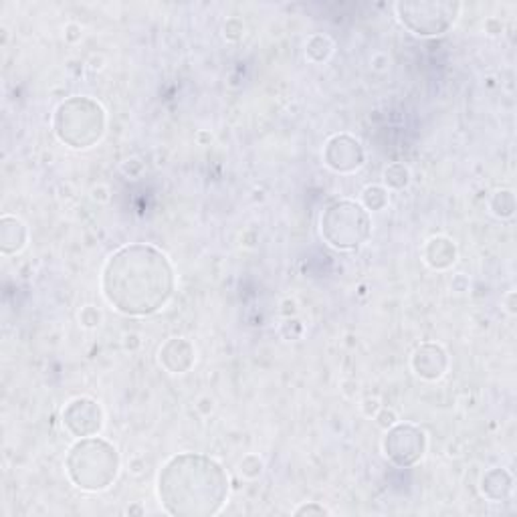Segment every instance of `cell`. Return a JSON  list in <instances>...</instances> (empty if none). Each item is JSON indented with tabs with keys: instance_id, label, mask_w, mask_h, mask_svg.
Masks as SVG:
<instances>
[{
	"instance_id": "obj_14",
	"label": "cell",
	"mask_w": 517,
	"mask_h": 517,
	"mask_svg": "<svg viewBox=\"0 0 517 517\" xmlns=\"http://www.w3.org/2000/svg\"><path fill=\"white\" fill-rule=\"evenodd\" d=\"M512 489H513V479L505 469H491L483 475L481 491L485 497L493 501V504L505 501L509 496H512Z\"/></svg>"
},
{
	"instance_id": "obj_4",
	"label": "cell",
	"mask_w": 517,
	"mask_h": 517,
	"mask_svg": "<svg viewBox=\"0 0 517 517\" xmlns=\"http://www.w3.org/2000/svg\"><path fill=\"white\" fill-rule=\"evenodd\" d=\"M53 129L69 148L85 150L96 146L105 134V112L96 99L71 97L53 115Z\"/></svg>"
},
{
	"instance_id": "obj_3",
	"label": "cell",
	"mask_w": 517,
	"mask_h": 517,
	"mask_svg": "<svg viewBox=\"0 0 517 517\" xmlns=\"http://www.w3.org/2000/svg\"><path fill=\"white\" fill-rule=\"evenodd\" d=\"M120 453L99 437L79 438L67 453L65 471L81 491H105L120 473Z\"/></svg>"
},
{
	"instance_id": "obj_6",
	"label": "cell",
	"mask_w": 517,
	"mask_h": 517,
	"mask_svg": "<svg viewBox=\"0 0 517 517\" xmlns=\"http://www.w3.org/2000/svg\"><path fill=\"white\" fill-rule=\"evenodd\" d=\"M461 11L459 3L453 0H414L398 3V21L419 37H437L449 30Z\"/></svg>"
},
{
	"instance_id": "obj_8",
	"label": "cell",
	"mask_w": 517,
	"mask_h": 517,
	"mask_svg": "<svg viewBox=\"0 0 517 517\" xmlns=\"http://www.w3.org/2000/svg\"><path fill=\"white\" fill-rule=\"evenodd\" d=\"M63 427L69 435H73L75 438H85V437H97L104 429V411L99 406L97 400L79 396L73 398L63 408Z\"/></svg>"
},
{
	"instance_id": "obj_11",
	"label": "cell",
	"mask_w": 517,
	"mask_h": 517,
	"mask_svg": "<svg viewBox=\"0 0 517 517\" xmlns=\"http://www.w3.org/2000/svg\"><path fill=\"white\" fill-rule=\"evenodd\" d=\"M195 360H196L195 346H192L188 339H184V338L166 339L158 352L160 366L170 374L188 372V370L195 366Z\"/></svg>"
},
{
	"instance_id": "obj_12",
	"label": "cell",
	"mask_w": 517,
	"mask_h": 517,
	"mask_svg": "<svg viewBox=\"0 0 517 517\" xmlns=\"http://www.w3.org/2000/svg\"><path fill=\"white\" fill-rule=\"evenodd\" d=\"M27 227L25 222L11 214H4L0 221V251L3 254H14L25 249L27 245Z\"/></svg>"
},
{
	"instance_id": "obj_22",
	"label": "cell",
	"mask_w": 517,
	"mask_h": 517,
	"mask_svg": "<svg viewBox=\"0 0 517 517\" xmlns=\"http://www.w3.org/2000/svg\"><path fill=\"white\" fill-rule=\"evenodd\" d=\"M376 419H378V424L384 429H390L392 424H396V413L395 411H382L380 414H376Z\"/></svg>"
},
{
	"instance_id": "obj_1",
	"label": "cell",
	"mask_w": 517,
	"mask_h": 517,
	"mask_svg": "<svg viewBox=\"0 0 517 517\" xmlns=\"http://www.w3.org/2000/svg\"><path fill=\"white\" fill-rule=\"evenodd\" d=\"M176 289L170 259L156 246L132 243L110 254L102 271V291L107 304L128 318L158 313Z\"/></svg>"
},
{
	"instance_id": "obj_21",
	"label": "cell",
	"mask_w": 517,
	"mask_h": 517,
	"mask_svg": "<svg viewBox=\"0 0 517 517\" xmlns=\"http://www.w3.org/2000/svg\"><path fill=\"white\" fill-rule=\"evenodd\" d=\"M326 515L329 513L326 507H321V505H315V504H310V505H301L296 509V515Z\"/></svg>"
},
{
	"instance_id": "obj_9",
	"label": "cell",
	"mask_w": 517,
	"mask_h": 517,
	"mask_svg": "<svg viewBox=\"0 0 517 517\" xmlns=\"http://www.w3.org/2000/svg\"><path fill=\"white\" fill-rule=\"evenodd\" d=\"M326 166L339 174H352L364 166V148L360 140L350 134L331 136L323 148Z\"/></svg>"
},
{
	"instance_id": "obj_18",
	"label": "cell",
	"mask_w": 517,
	"mask_h": 517,
	"mask_svg": "<svg viewBox=\"0 0 517 517\" xmlns=\"http://www.w3.org/2000/svg\"><path fill=\"white\" fill-rule=\"evenodd\" d=\"M362 200H364L366 211H382L388 204V192L382 187H368L362 195Z\"/></svg>"
},
{
	"instance_id": "obj_2",
	"label": "cell",
	"mask_w": 517,
	"mask_h": 517,
	"mask_svg": "<svg viewBox=\"0 0 517 517\" xmlns=\"http://www.w3.org/2000/svg\"><path fill=\"white\" fill-rule=\"evenodd\" d=\"M229 475L200 453H180L166 461L158 475V497L174 517L217 515L229 497Z\"/></svg>"
},
{
	"instance_id": "obj_7",
	"label": "cell",
	"mask_w": 517,
	"mask_h": 517,
	"mask_svg": "<svg viewBox=\"0 0 517 517\" xmlns=\"http://www.w3.org/2000/svg\"><path fill=\"white\" fill-rule=\"evenodd\" d=\"M384 453L398 467H413L424 457L427 435L411 422H396L386 429Z\"/></svg>"
},
{
	"instance_id": "obj_10",
	"label": "cell",
	"mask_w": 517,
	"mask_h": 517,
	"mask_svg": "<svg viewBox=\"0 0 517 517\" xmlns=\"http://www.w3.org/2000/svg\"><path fill=\"white\" fill-rule=\"evenodd\" d=\"M411 364L416 376L422 378V380L435 382L441 380L446 368H449V356H446V352L438 344L427 342L414 350Z\"/></svg>"
},
{
	"instance_id": "obj_17",
	"label": "cell",
	"mask_w": 517,
	"mask_h": 517,
	"mask_svg": "<svg viewBox=\"0 0 517 517\" xmlns=\"http://www.w3.org/2000/svg\"><path fill=\"white\" fill-rule=\"evenodd\" d=\"M384 182L388 188H395V190H403L408 187V182H411V170H408L404 164H390L388 168L384 170Z\"/></svg>"
},
{
	"instance_id": "obj_5",
	"label": "cell",
	"mask_w": 517,
	"mask_h": 517,
	"mask_svg": "<svg viewBox=\"0 0 517 517\" xmlns=\"http://www.w3.org/2000/svg\"><path fill=\"white\" fill-rule=\"evenodd\" d=\"M320 230L323 241L339 251H354L364 245L372 233V219L354 200H336L321 214Z\"/></svg>"
},
{
	"instance_id": "obj_15",
	"label": "cell",
	"mask_w": 517,
	"mask_h": 517,
	"mask_svg": "<svg viewBox=\"0 0 517 517\" xmlns=\"http://www.w3.org/2000/svg\"><path fill=\"white\" fill-rule=\"evenodd\" d=\"M331 49H334V45L328 37L323 35H313L310 41L305 43V55L313 63H323V61H328V57L331 55Z\"/></svg>"
},
{
	"instance_id": "obj_19",
	"label": "cell",
	"mask_w": 517,
	"mask_h": 517,
	"mask_svg": "<svg viewBox=\"0 0 517 517\" xmlns=\"http://www.w3.org/2000/svg\"><path fill=\"white\" fill-rule=\"evenodd\" d=\"M241 473L249 479H254L263 473V463L257 457V454H246V457L241 461Z\"/></svg>"
},
{
	"instance_id": "obj_20",
	"label": "cell",
	"mask_w": 517,
	"mask_h": 517,
	"mask_svg": "<svg viewBox=\"0 0 517 517\" xmlns=\"http://www.w3.org/2000/svg\"><path fill=\"white\" fill-rule=\"evenodd\" d=\"M79 321L83 328H97L99 321H102V313H99L94 305H88L81 310Z\"/></svg>"
},
{
	"instance_id": "obj_16",
	"label": "cell",
	"mask_w": 517,
	"mask_h": 517,
	"mask_svg": "<svg viewBox=\"0 0 517 517\" xmlns=\"http://www.w3.org/2000/svg\"><path fill=\"white\" fill-rule=\"evenodd\" d=\"M491 211L499 219H512L515 213V198L512 190H499L491 198Z\"/></svg>"
},
{
	"instance_id": "obj_13",
	"label": "cell",
	"mask_w": 517,
	"mask_h": 517,
	"mask_svg": "<svg viewBox=\"0 0 517 517\" xmlns=\"http://www.w3.org/2000/svg\"><path fill=\"white\" fill-rule=\"evenodd\" d=\"M422 254L429 267L437 269V271H443V269H449L454 261H457V246L453 245L451 238L433 237L427 245H424Z\"/></svg>"
}]
</instances>
